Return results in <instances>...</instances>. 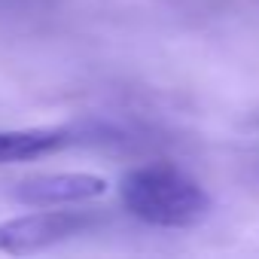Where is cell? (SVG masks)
Segmentation results:
<instances>
[{"label":"cell","instance_id":"6da1fadb","mask_svg":"<svg viewBox=\"0 0 259 259\" xmlns=\"http://www.w3.org/2000/svg\"><path fill=\"white\" fill-rule=\"evenodd\" d=\"M125 210L159 229H192L210 217V195L171 165H144L119 180Z\"/></svg>","mask_w":259,"mask_h":259},{"label":"cell","instance_id":"277c9868","mask_svg":"<svg viewBox=\"0 0 259 259\" xmlns=\"http://www.w3.org/2000/svg\"><path fill=\"white\" fill-rule=\"evenodd\" d=\"M73 138L64 128H22V132H0V165L7 162H28L49 156L67 147Z\"/></svg>","mask_w":259,"mask_h":259},{"label":"cell","instance_id":"7a4b0ae2","mask_svg":"<svg viewBox=\"0 0 259 259\" xmlns=\"http://www.w3.org/2000/svg\"><path fill=\"white\" fill-rule=\"evenodd\" d=\"M89 220L73 210H46V213H28L19 220L0 223V250L4 253H37L58 241H67L79 229H85Z\"/></svg>","mask_w":259,"mask_h":259},{"label":"cell","instance_id":"3957f363","mask_svg":"<svg viewBox=\"0 0 259 259\" xmlns=\"http://www.w3.org/2000/svg\"><path fill=\"white\" fill-rule=\"evenodd\" d=\"M107 192V180L95 174H40L16 186V201L31 207H64Z\"/></svg>","mask_w":259,"mask_h":259}]
</instances>
